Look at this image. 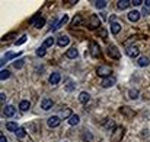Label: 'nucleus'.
<instances>
[{"label":"nucleus","mask_w":150,"mask_h":142,"mask_svg":"<svg viewBox=\"0 0 150 142\" xmlns=\"http://www.w3.org/2000/svg\"><path fill=\"white\" fill-rule=\"evenodd\" d=\"M124 138V128L122 126H117L112 133H111V142H121V139Z\"/></svg>","instance_id":"obj_1"},{"label":"nucleus","mask_w":150,"mask_h":142,"mask_svg":"<svg viewBox=\"0 0 150 142\" xmlns=\"http://www.w3.org/2000/svg\"><path fill=\"white\" fill-rule=\"evenodd\" d=\"M96 73H98V76H102L103 79L105 78H108V76H112L111 73H112V69L109 67V66H99L98 69H96Z\"/></svg>","instance_id":"obj_2"},{"label":"nucleus","mask_w":150,"mask_h":142,"mask_svg":"<svg viewBox=\"0 0 150 142\" xmlns=\"http://www.w3.org/2000/svg\"><path fill=\"white\" fill-rule=\"evenodd\" d=\"M88 27H89L91 29H96V28H99L100 27V18H98L96 15H91L89 22H88Z\"/></svg>","instance_id":"obj_3"},{"label":"nucleus","mask_w":150,"mask_h":142,"mask_svg":"<svg viewBox=\"0 0 150 142\" xmlns=\"http://www.w3.org/2000/svg\"><path fill=\"white\" fill-rule=\"evenodd\" d=\"M106 53H108V56H109V57H112V59H115V60H118V59L121 57V54H120V50L115 47V46H108Z\"/></svg>","instance_id":"obj_4"},{"label":"nucleus","mask_w":150,"mask_h":142,"mask_svg":"<svg viewBox=\"0 0 150 142\" xmlns=\"http://www.w3.org/2000/svg\"><path fill=\"white\" fill-rule=\"evenodd\" d=\"M115 82H117V78L112 75V76H108V78H105V79L102 81V87H103V88H109V87L115 85Z\"/></svg>","instance_id":"obj_5"},{"label":"nucleus","mask_w":150,"mask_h":142,"mask_svg":"<svg viewBox=\"0 0 150 142\" xmlns=\"http://www.w3.org/2000/svg\"><path fill=\"white\" fill-rule=\"evenodd\" d=\"M91 56L92 57H99L100 56V48L95 41H91Z\"/></svg>","instance_id":"obj_6"},{"label":"nucleus","mask_w":150,"mask_h":142,"mask_svg":"<svg viewBox=\"0 0 150 142\" xmlns=\"http://www.w3.org/2000/svg\"><path fill=\"white\" fill-rule=\"evenodd\" d=\"M47 125L50 126V128H57V126H60V117L58 116H51L47 119Z\"/></svg>","instance_id":"obj_7"},{"label":"nucleus","mask_w":150,"mask_h":142,"mask_svg":"<svg viewBox=\"0 0 150 142\" xmlns=\"http://www.w3.org/2000/svg\"><path fill=\"white\" fill-rule=\"evenodd\" d=\"M60 79H61V75L58 73V72H54V73H51L50 75V84L51 85H57L58 82H60Z\"/></svg>","instance_id":"obj_8"},{"label":"nucleus","mask_w":150,"mask_h":142,"mask_svg":"<svg viewBox=\"0 0 150 142\" xmlns=\"http://www.w3.org/2000/svg\"><path fill=\"white\" fill-rule=\"evenodd\" d=\"M69 43H70V38H69L67 35H61V37H58V40H57V44H58L60 47H66V46H69Z\"/></svg>","instance_id":"obj_9"},{"label":"nucleus","mask_w":150,"mask_h":142,"mask_svg":"<svg viewBox=\"0 0 150 142\" xmlns=\"http://www.w3.org/2000/svg\"><path fill=\"white\" fill-rule=\"evenodd\" d=\"M52 105H54V103H52L51 98H44L42 103H41V108H42V110H50Z\"/></svg>","instance_id":"obj_10"},{"label":"nucleus","mask_w":150,"mask_h":142,"mask_svg":"<svg viewBox=\"0 0 150 142\" xmlns=\"http://www.w3.org/2000/svg\"><path fill=\"white\" fill-rule=\"evenodd\" d=\"M15 111H16V110H15L13 105H6V107L3 108V114H4L6 117H12V116L15 114Z\"/></svg>","instance_id":"obj_11"},{"label":"nucleus","mask_w":150,"mask_h":142,"mask_svg":"<svg viewBox=\"0 0 150 142\" xmlns=\"http://www.w3.org/2000/svg\"><path fill=\"white\" fill-rule=\"evenodd\" d=\"M140 19V12H137V10H131L130 13H128V21H131V22H137Z\"/></svg>","instance_id":"obj_12"},{"label":"nucleus","mask_w":150,"mask_h":142,"mask_svg":"<svg viewBox=\"0 0 150 142\" xmlns=\"http://www.w3.org/2000/svg\"><path fill=\"white\" fill-rule=\"evenodd\" d=\"M67 21H69V18H67V15H64V16L60 19V22H58V24H55V25L52 27V31H57V29H60V28H61V27H63V25H64Z\"/></svg>","instance_id":"obj_13"},{"label":"nucleus","mask_w":150,"mask_h":142,"mask_svg":"<svg viewBox=\"0 0 150 142\" xmlns=\"http://www.w3.org/2000/svg\"><path fill=\"white\" fill-rule=\"evenodd\" d=\"M6 129L10 131V132H16V131L19 129V126H18L16 122H7V123H6Z\"/></svg>","instance_id":"obj_14"},{"label":"nucleus","mask_w":150,"mask_h":142,"mask_svg":"<svg viewBox=\"0 0 150 142\" xmlns=\"http://www.w3.org/2000/svg\"><path fill=\"white\" fill-rule=\"evenodd\" d=\"M150 60L149 57H146V56H143V57H139V62H137V65L140 66V67H144V66H149Z\"/></svg>","instance_id":"obj_15"},{"label":"nucleus","mask_w":150,"mask_h":142,"mask_svg":"<svg viewBox=\"0 0 150 142\" xmlns=\"http://www.w3.org/2000/svg\"><path fill=\"white\" fill-rule=\"evenodd\" d=\"M139 53H140L139 47H128V50H127V54H128L130 57H137Z\"/></svg>","instance_id":"obj_16"},{"label":"nucleus","mask_w":150,"mask_h":142,"mask_svg":"<svg viewBox=\"0 0 150 142\" xmlns=\"http://www.w3.org/2000/svg\"><path fill=\"white\" fill-rule=\"evenodd\" d=\"M89 100H91V95L88 94V93H80V94H79V101H80L82 104H86Z\"/></svg>","instance_id":"obj_17"},{"label":"nucleus","mask_w":150,"mask_h":142,"mask_svg":"<svg viewBox=\"0 0 150 142\" xmlns=\"http://www.w3.org/2000/svg\"><path fill=\"white\" fill-rule=\"evenodd\" d=\"M120 31H121V25H120L118 22H114V24H111V32H112L114 35H117Z\"/></svg>","instance_id":"obj_18"},{"label":"nucleus","mask_w":150,"mask_h":142,"mask_svg":"<svg viewBox=\"0 0 150 142\" xmlns=\"http://www.w3.org/2000/svg\"><path fill=\"white\" fill-rule=\"evenodd\" d=\"M121 113H122V114H125L127 117H133V116L136 114V113H134L130 107H121Z\"/></svg>","instance_id":"obj_19"},{"label":"nucleus","mask_w":150,"mask_h":142,"mask_svg":"<svg viewBox=\"0 0 150 142\" xmlns=\"http://www.w3.org/2000/svg\"><path fill=\"white\" fill-rule=\"evenodd\" d=\"M77 54H79V53H77V50H76L74 47H71L70 50H67V53H66V56H67L69 59H76Z\"/></svg>","instance_id":"obj_20"},{"label":"nucleus","mask_w":150,"mask_h":142,"mask_svg":"<svg viewBox=\"0 0 150 142\" xmlns=\"http://www.w3.org/2000/svg\"><path fill=\"white\" fill-rule=\"evenodd\" d=\"M29 107H31V103H29L28 100H23V101H21V104H19V108H21L22 111L29 110Z\"/></svg>","instance_id":"obj_21"},{"label":"nucleus","mask_w":150,"mask_h":142,"mask_svg":"<svg viewBox=\"0 0 150 142\" xmlns=\"http://www.w3.org/2000/svg\"><path fill=\"white\" fill-rule=\"evenodd\" d=\"M130 4H131V1H130V0H120L117 6H118V7H120V9L122 10V9H127V7H128Z\"/></svg>","instance_id":"obj_22"},{"label":"nucleus","mask_w":150,"mask_h":142,"mask_svg":"<svg viewBox=\"0 0 150 142\" xmlns=\"http://www.w3.org/2000/svg\"><path fill=\"white\" fill-rule=\"evenodd\" d=\"M45 25V19L44 18H38V19H35V22H34V27L35 28H42Z\"/></svg>","instance_id":"obj_23"},{"label":"nucleus","mask_w":150,"mask_h":142,"mask_svg":"<svg viewBox=\"0 0 150 142\" xmlns=\"http://www.w3.org/2000/svg\"><path fill=\"white\" fill-rule=\"evenodd\" d=\"M60 116H61L63 119H67V117L70 119L73 114H71V110H70V108H66V110H63V111L60 113Z\"/></svg>","instance_id":"obj_24"},{"label":"nucleus","mask_w":150,"mask_h":142,"mask_svg":"<svg viewBox=\"0 0 150 142\" xmlns=\"http://www.w3.org/2000/svg\"><path fill=\"white\" fill-rule=\"evenodd\" d=\"M79 120H80V119H79V116H77V114H73V116L69 119V123H70L71 126H76V125L79 123Z\"/></svg>","instance_id":"obj_25"},{"label":"nucleus","mask_w":150,"mask_h":142,"mask_svg":"<svg viewBox=\"0 0 150 142\" xmlns=\"http://www.w3.org/2000/svg\"><path fill=\"white\" fill-rule=\"evenodd\" d=\"M15 135H16V138H19V139H22L25 135H26V131L23 129V128H19L16 132H15Z\"/></svg>","instance_id":"obj_26"},{"label":"nucleus","mask_w":150,"mask_h":142,"mask_svg":"<svg viewBox=\"0 0 150 142\" xmlns=\"http://www.w3.org/2000/svg\"><path fill=\"white\" fill-rule=\"evenodd\" d=\"M23 65H25V60H23V59H19V60H16V62L13 63V67H15V69H21Z\"/></svg>","instance_id":"obj_27"},{"label":"nucleus","mask_w":150,"mask_h":142,"mask_svg":"<svg viewBox=\"0 0 150 142\" xmlns=\"http://www.w3.org/2000/svg\"><path fill=\"white\" fill-rule=\"evenodd\" d=\"M9 76H10V72H9V70L1 69V72H0V79H1V81H4V79H7Z\"/></svg>","instance_id":"obj_28"},{"label":"nucleus","mask_w":150,"mask_h":142,"mask_svg":"<svg viewBox=\"0 0 150 142\" xmlns=\"http://www.w3.org/2000/svg\"><path fill=\"white\" fill-rule=\"evenodd\" d=\"M54 46V38L52 37H48L45 41H44V47L47 48V47H52Z\"/></svg>","instance_id":"obj_29"},{"label":"nucleus","mask_w":150,"mask_h":142,"mask_svg":"<svg viewBox=\"0 0 150 142\" xmlns=\"http://www.w3.org/2000/svg\"><path fill=\"white\" fill-rule=\"evenodd\" d=\"M106 0H99V1H95V6L98 7V9H103L105 6H106Z\"/></svg>","instance_id":"obj_30"},{"label":"nucleus","mask_w":150,"mask_h":142,"mask_svg":"<svg viewBox=\"0 0 150 142\" xmlns=\"http://www.w3.org/2000/svg\"><path fill=\"white\" fill-rule=\"evenodd\" d=\"M139 97V91L137 90H131L130 93H128V98H131V100H136Z\"/></svg>","instance_id":"obj_31"},{"label":"nucleus","mask_w":150,"mask_h":142,"mask_svg":"<svg viewBox=\"0 0 150 142\" xmlns=\"http://www.w3.org/2000/svg\"><path fill=\"white\" fill-rule=\"evenodd\" d=\"M80 21H82V16H80V15H77L76 18H73V21H71V25H73V27H77V25L80 24Z\"/></svg>","instance_id":"obj_32"},{"label":"nucleus","mask_w":150,"mask_h":142,"mask_svg":"<svg viewBox=\"0 0 150 142\" xmlns=\"http://www.w3.org/2000/svg\"><path fill=\"white\" fill-rule=\"evenodd\" d=\"M37 56L38 57H42V56H45V47L42 46V47H40L37 50Z\"/></svg>","instance_id":"obj_33"},{"label":"nucleus","mask_w":150,"mask_h":142,"mask_svg":"<svg viewBox=\"0 0 150 142\" xmlns=\"http://www.w3.org/2000/svg\"><path fill=\"white\" fill-rule=\"evenodd\" d=\"M26 38H28L26 35H22V37H21V38H19L18 41H16V46H21V44H23V43L26 41Z\"/></svg>","instance_id":"obj_34"},{"label":"nucleus","mask_w":150,"mask_h":142,"mask_svg":"<svg viewBox=\"0 0 150 142\" xmlns=\"http://www.w3.org/2000/svg\"><path fill=\"white\" fill-rule=\"evenodd\" d=\"M98 35H100L102 38H106V31H105L103 28H99V29H98Z\"/></svg>","instance_id":"obj_35"},{"label":"nucleus","mask_w":150,"mask_h":142,"mask_svg":"<svg viewBox=\"0 0 150 142\" xmlns=\"http://www.w3.org/2000/svg\"><path fill=\"white\" fill-rule=\"evenodd\" d=\"M105 128H106V129H115V128H114V122H112V120L106 122V123H105Z\"/></svg>","instance_id":"obj_36"},{"label":"nucleus","mask_w":150,"mask_h":142,"mask_svg":"<svg viewBox=\"0 0 150 142\" xmlns=\"http://www.w3.org/2000/svg\"><path fill=\"white\" fill-rule=\"evenodd\" d=\"M73 88H74V85H73V82H69V84H67V87H66V90H67V91H71Z\"/></svg>","instance_id":"obj_37"},{"label":"nucleus","mask_w":150,"mask_h":142,"mask_svg":"<svg viewBox=\"0 0 150 142\" xmlns=\"http://www.w3.org/2000/svg\"><path fill=\"white\" fill-rule=\"evenodd\" d=\"M131 3H133V4H134V6H140V4H142V3H143V1H142V0H133V1H131Z\"/></svg>","instance_id":"obj_38"},{"label":"nucleus","mask_w":150,"mask_h":142,"mask_svg":"<svg viewBox=\"0 0 150 142\" xmlns=\"http://www.w3.org/2000/svg\"><path fill=\"white\" fill-rule=\"evenodd\" d=\"M142 13H143L144 16H147V15H149V9H147V7H143V10H142Z\"/></svg>","instance_id":"obj_39"},{"label":"nucleus","mask_w":150,"mask_h":142,"mask_svg":"<svg viewBox=\"0 0 150 142\" xmlns=\"http://www.w3.org/2000/svg\"><path fill=\"white\" fill-rule=\"evenodd\" d=\"M4 100H6V95H4V93H1V94H0V101H1V104L4 103Z\"/></svg>","instance_id":"obj_40"},{"label":"nucleus","mask_w":150,"mask_h":142,"mask_svg":"<svg viewBox=\"0 0 150 142\" xmlns=\"http://www.w3.org/2000/svg\"><path fill=\"white\" fill-rule=\"evenodd\" d=\"M0 142H7V139H6V136H4L3 133H0Z\"/></svg>","instance_id":"obj_41"},{"label":"nucleus","mask_w":150,"mask_h":142,"mask_svg":"<svg viewBox=\"0 0 150 142\" xmlns=\"http://www.w3.org/2000/svg\"><path fill=\"white\" fill-rule=\"evenodd\" d=\"M109 21L114 24V21H115V16H114V15H112V16H109Z\"/></svg>","instance_id":"obj_42"},{"label":"nucleus","mask_w":150,"mask_h":142,"mask_svg":"<svg viewBox=\"0 0 150 142\" xmlns=\"http://www.w3.org/2000/svg\"><path fill=\"white\" fill-rule=\"evenodd\" d=\"M144 3H146V6H147V7H150V0H146Z\"/></svg>","instance_id":"obj_43"}]
</instances>
